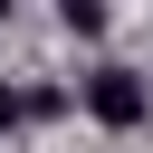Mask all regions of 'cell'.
Returning a JSON list of instances; mask_svg holds the SVG:
<instances>
[{"label":"cell","instance_id":"cell-1","mask_svg":"<svg viewBox=\"0 0 153 153\" xmlns=\"http://www.w3.org/2000/svg\"><path fill=\"white\" fill-rule=\"evenodd\" d=\"M86 115H96L105 134H134V124L153 115V86H143L134 67H96V76H86Z\"/></svg>","mask_w":153,"mask_h":153},{"label":"cell","instance_id":"cell-2","mask_svg":"<svg viewBox=\"0 0 153 153\" xmlns=\"http://www.w3.org/2000/svg\"><path fill=\"white\" fill-rule=\"evenodd\" d=\"M57 19H67L76 38H96V29H105V0H57Z\"/></svg>","mask_w":153,"mask_h":153},{"label":"cell","instance_id":"cell-3","mask_svg":"<svg viewBox=\"0 0 153 153\" xmlns=\"http://www.w3.org/2000/svg\"><path fill=\"white\" fill-rule=\"evenodd\" d=\"M10 124H19V96H10V86H0V134H10Z\"/></svg>","mask_w":153,"mask_h":153},{"label":"cell","instance_id":"cell-4","mask_svg":"<svg viewBox=\"0 0 153 153\" xmlns=\"http://www.w3.org/2000/svg\"><path fill=\"white\" fill-rule=\"evenodd\" d=\"M0 19H10V0H0Z\"/></svg>","mask_w":153,"mask_h":153}]
</instances>
